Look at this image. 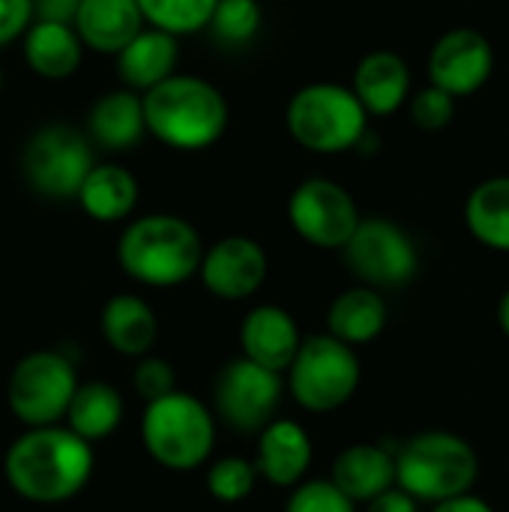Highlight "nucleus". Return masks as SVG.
I'll list each match as a JSON object with an SVG mask.
<instances>
[{
  "instance_id": "nucleus-27",
  "label": "nucleus",
  "mask_w": 509,
  "mask_h": 512,
  "mask_svg": "<svg viewBox=\"0 0 509 512\" xmlns=\"http://www.w3.org/2000/svg\"><path fill=\"white\" fill-rule=\"evenodd\" d=\"M63 420H66V429H72L87 444L105 441L108 435L117 432L123 420V396L111 384H102V381L78 384Z\"/></svg>"
},
{
  "instance_id": "nucleus-23",
  "label": "nucleus",
  "mask_w": 509,
  "mask_h": 512,
  "mask_svg": "<svg viewBox=\"0 0 509 512\" xmlns=\"http://www.w3.org/2000/svg\"><path fill=\"white\" fill-rule=\"evenodd\" d=\"M102 336L123 357H144L156 345V312L135 294H117L102 309Z\"/></svg>"
},
{
  "instance_id": "nucleus-6",
  "label": "nucleus",
  "mask_w": 509,
  "mask_h": 512,
  "mask_svg": "<svg viewBox=\"0 0 509 512\" xmlns=\"http://www.w3.org/2000/svg\"><path fill=\"white\" fill-rule=\"evenodd\" d=\"M477 453L453 432H423L396 453V483L414 501H447L471 492Z\"/></svg>"
},
{
  "instance_id": "nucleus-24",
  "label": "nucleus",
  "mask_w": 509,
  "mask_h": 512,
  "mask_svg": "<svg viewBox=\"0 0 509 512\" xmlns=\"http://www.w3.org/2000/svg\"><path fill=\"white\" fill-rule=\"evenodd\" d=\"M75 201L96 222H120L138 204V180L123 165H93Z\"/></svg>"
},
{
  "instance_id": "nucleus-22",
  "label": "nucleus",
  "mask_w": 509,
  "mask_h": 512,
  "mask_svg": "<svg viewBox=\"0 0 509 512\" xmlns=\"http://www.w3.org/2000/svg\"><path fill=\"white\" fill-rule=\"evenodd\" d=\"M144 108L135 90H108L87 114V138L105 150H129L144 135Z\"/></svg>"
},
{
  "instance_id": "nucleus-7",
  "label": "nucleus",
  "mask_w": 509,
  "mask_h": 512,
  "mask_svg": "<svg viewBox=\"0 0 509 512\" xmlns=\"http://www.w3.org/2000/svg\"><path fill=\"white\" fill-rule=\"evenodd\" d=\"M288 372L297 405L315 414L342 408L360 384V360L354 348L330 333L303 339Z\"/></svg>"
},
{
  "instance_id": "nucleus-26",
  "label": "nucleus",
  "mask_w": 509,
  "mask_h": 512,
  "mask_svg": "<svg viewBox=\"0 0 509 512\" xmlns=\"http://www.w3.org/2000/svg\"><path fill=\"white\" fill-rule=\"evenodd\" d=\"M471 237L495 252H509V174L477 183L465 201Z\"/></svg>"
},
{
  "instance_id": "nucleus-39",
  "label": "nucleus",
  "mask_w": 509,
  "mask_h": 512,
  "mask_svg": "<svg viewBox=\"0 0 509 512\" xmlns=\"http://www.w3.org/2000/svg\"><path fill=\"white\" fill-rule=\"evenodd\" d=\"M0 84H3V72H0Z\"/></svg>"
},
{
  "instance_id": "nucleus-1",
  "label": "nucleus",
  "mask_w": 509,
  "mask_h": 512,
  "mask_svg": "<svg viewBox=\"0 0 509 512\" xmlns=\"http://www.w3.org/2000/svg\"><path fill=\"white\" fill-rule=\"evenodd\" d=\"M3 474L24 501L63 504L93 477V444L60 423L27 429L6 450Z\"/></svg>"
},
{
  "instance_id": "nucleus-11",
  "label": "nucleus",
  "mask_w": 509,
  "mask_h": 512,
  "mask_svg": "<svg viewBox=\"0 0 509 512\" xmlns=\"http://www.w3.org/2000/svg\"><path fill=\"white\" fill-rule=\"evenodd\" d=\"M288 219L306 243L318 249H342L360 225V210L342 183L309 177L291 192Z\"/></svg>"
},
{
  "instance_id": "nucleus-30",
  "label": "nucleus",
  "mask_w": 509,
  "mask_h": 512,
  "mask_svg": "<svg viewBox=\"0 0 509 512\" xmlns=\"http://www.w3.org/2000/svg\"><path fill=\"white\" fill-rule=\"evenodd\" d=\"M258 483V471L252 462L240 459V456H225L216 459L207 471V492L222 501V504H240L252 495Z\"/></svg>"
},
{
  "instance_id": "nucleus-38",
  "label": "nucleus",
  "mask_w": 509,
  "mask_h": 512,
  "mask_svg": "<svg viewBox=\"0 0 509 512\" xmlns=\"http://www.w3.org/2000/svg\"><path fill=\"white\" fill-rule=\"evenodd\" d=\"M498 321H501V327H504V333L509 336V291L501 297V306H498Z\"/></svg>"
},
{
  "instance_id": "nucleus-16",
  "label": "nucleus",
  "mask_w": 509,
  "mask_h": 512,
  "mask_svg": "<svg viewBox=\"0 0 509 512\" xmlns=\"http://www.w3.org/2000/svg\"><path fill=\"white\" fill-rule=\"evenodd\" d=\"M300 342L303 339H300L297 321L282 306H258L246 315L240 327L243 357L276 375H282L291 366Z\"/></svg>"
},
{
  "instance_id": "nucleus-35",
  "label": "nucleus",
  "mask_w": 509,
  "mask_h": 512,
  "mask_svg": "<svg viewBox=\"0 0 509 512\" xmlns=\"http://www.w3.org/2000/svg\"><path fill=\"white\" fill-rule=\"evenodd\" d=\"M81 0H30L33 6V21H60L72 24Z\"/></svg>"
},
{
  "instance_id": "nucleus-25",
  "label": "nucleus",
  "mask_w": 509,
  "mask_h": 512,
  "mask_svg": "<svg viewBox=\"0 0 509 512\" xmlns=\"http://www.w3.org/2000/svg\"><path fill=\"white\" fill-rule=\"evenodd\" d=\"M387 327V303L375 288H351L330 303L327 330L345 345H366L378 339Z\"/></svg>"
},
{
  "instance_id": "nucleus-29",
  "label": "nucleus",
  "mask_w": 509,
  "mask_h": 512,
  "mask_svg": "<svg viewBox=\"0 0 509 512\" xmlns=\"http://www.w3.org/2000/svg\"><path fill=\"white\" fill-rule=\"evenodd\" d=\"M264 9L258 0H219L207 30L222 42V45H246L255 39L261 30Z\"/></svg>"
},
{
  "instance_id": "nucleus-19",
  "label": "nucleus",
  "mask_w": 509,
  "mask_h": 512,
  "mask_svg": "<svg viewBox=\"0 0 509 512\" xmlns=\"http://www.w3.org/2000/svg\"><path fill=\"white\" fill-rule=\"evenodd\" d=\"M72 27L84 48L117 54L144 27V15L135 0H81Z\"/></svg>"
},
{
  "instance_id": "nucleus-9",
  "label": "nucleus",
  "mask_w": 509,
  "mask_h": 512,
  "mask_svg": "<svg viewBox=\"0 0 509 512\" xmlns=\"http://www.w3.org/2000/svg\"><path fill=\"white\" fill-rule=\"evenodd\" d=\"M93 144L84 132L51 123L33 132L24 147V177L27 183L54 201H69L78 195L84 177L93 168Z\"/></svg>"
},
{
  "instance_id": "nucleus-3",
  "label": "nucleus",
  "mask_w": 509,
  "mask_h": 512,
  "mask_svg": "<svg viewBox=\"0 0 509 512\" xmlns=\"http://www.w3.org/2000/svg\"><path fill=\"white\" fill-rule=\"evenodd\" d=\"M201 234L174 213H150L126 225L117 240V261L126 276L150 288L189 282L201 267Z\"/></svg>"
},
{
  "instance_id": "nucleus-8",
  "label": "nucleus",
  "mask_w": 509,
  "mask_h": 512,
  "mask_svg": "<svg viewBox=\"0 0 509 512\" xmlns=\"http://www.w3.org/2000/svg\"><path fill=\"white\" fill-rule=\"evenodd\" d=\"M78 390L75 366L60 351H33L21 357L9 375V411L27 429L57 426Z\"/></svg>"
},
{
  "instance_id": "nucleus-12",
  "label": "nucleus",
  "mask_w": 509,
  "mask_h": 512,
  "mask_svg": "<svg viewBox=\"0 0 509 512\" xmlns=\"http://www.w3.org/2000/svg\"><path fill=\"white\" fill-rule=\"evenodd\" d=\"M279 399H282V375L261 369L246 357L231 360L219 372L213 390L219 417L237 432H261L273 420Z\"/></svg>"
},
{
  "instance_id": "nucleus-21",
  "label": "nucleus",
  "mask_w": 509,
  "mask_h": 512,
  "mask_svg": "<svg viewBox=\"0 0 509 512\" xmlns=\"http://www.w3.org/2000/svg\"><path fill=\"white\" fill-rule=\"evenodd\" d=\"M27 66L48 81H63L78 72L84 45L72 24L60 21H33L21 36Z\"/></svg>"
},
{
  "instance_id": "nucleus-13",
  "label": "nucleus",
  "mask_w": 509,
  "mask_h": 512,
  "mask_svg": "<svg viewBox=\"0 0 509 512\" xmlns=\"http://www.w3.org/2000/svg\"><path fill=\"white\" fill-rule=\"evenodd\" d=\"M426 69L429 84L459 102L489 84L495 75V48L486 33L474 27H453L435 39Z\"/></svg>"
},
{
  "instance_id": "nucleus-4",
  "label": "nucleus",
  "mask_w": 509,
  "mask_h": 512,
  "mask_svg": "<svg viewBox=\"0 0 509 512\" xmlns=\"http://www.w3.org/2000/svg\"><path fill=\"white\" fill-rule=\"evenodd\" d=\"M285 126L303 150L333 156L360 144V138L369 132V114L351 87L315 81L291 96L285 108Z\"/></svg>"
},
{
  "instance_id": "nucleus-17",
  "label": "nucleus",
  "mask_w": 509,
  "mask_h": 512,
  "mask_svg": "<svg viewBox=\"0 0 509 512\" xmlns=\"http://www.w3.org/2000/svg\"><path fill=\"white\" fill-rule=\"evenodd\" d=\"M255 471L273 486H297L312 465V441L294 420H270L258 438Z\"/></svg>"
},
{
  "instance_id": "nucleus-5",
  "label": "nucleus",
  "mask_w": 509,
  "mask_h": 512,
  "mask_svg": "<svg viewBox=\"0 0 509 512\" xmlns=\"http://www.w3.org/2000/svg\"><path fill=\"white\" fill-rule=\"evenodd\" d=\"M141 441L156 465L168 471H195L213 453L216 420L195 396L174 390L156 402H147L141 417Z\"/></svg>"
},
{
  "instance_id": "nucleus-37",
  "label": "nucleus",
  "mask_w": 509,
  "mask_h": 512,
  "mask_svg": "<svg viewBox=\"0 0 509 512\" xmlns=\"http://www.w3.org/2000/svg\"><path fill=\"white\" fill-rule=\"evenodd\" d=\"M432 512H495V510H492L483 498H477V495L465 492V495H456V498H447V501L435 504V510Z\"/></svg>"
},
{
  "instance_id": "nucleus-10",
  "label": "nucleus",
  "mask_w": 509,
  "mask_h": 512,
  "mask_svg": "<svg viewBox=\"0 0 509 512\" xmlns=\"http://www.w3.org/2000/svg\"><path fill=\"white\" fill-rule=\"evenodd\" d=\"M351 273L366 288H396L417 273V246L405 228L390 219H360L351 240L342 246Z\"/></svg>"
},
{
  "instance_id": "nucleus-34",
  "label": "nucleus",
  "mask_w": 509,
  "mask_h": 512,
  "mask_svg": "<svg viewBox=\"0 0 509 512\" xmlns=\"http://www.w3.org/2000/svg\"><path fill=\"white\" fill-rule=\"evenodd\" d=\"M33 24L30 0H0V48L12 45Z\"/></svg>"
},
{
  "instance_id": "nucleus-15",
  "label": "nucleus",
  "mask_w": 509,
  "mask_h": 512,
  "mask_svg": "<svg viewBox=\"0 0 509 512\" xmlns=\"http://www.w3.org/2000/svg\"><path fill=\"white\" fill-rule=\"evenodd\" d=\"M351 90L369 117H390L402 105H408L411 66L396 51H387V48L369 51L354 69Z\"/></svg>"
},
{
  "instance_id": "nucleus-28",
  "label": "nucleus",
  "mask_w": 509,
  "mask_h": 512,
  "mask_svg": "<svg viewBox=\"0 0 509 512\" xmlns=\"http://www.w3.org/2000/svg\"><path fill=\"white\" fill-rule=\"evenodd\" d=\"M135 3L147 27L165 30L171 36H186V33L207 30L219 0H135Z\"/></svg>"
},
{
  "instance_id": "nucleus-32",
  "label": "nucleus",
  "mask_w": 509,
  "mask_h": 512,
  "mask_svg": "<svg viewBox=\"0 0 509 512\" xmlns=\"http://www.w3.org/2000/svg\"><path fill=\"white\" fill-rule=\"evenodd\" d=\"M285 512H354V501L345 498L330 480H315L294 489Z\"/></svg>"
},
{
  "instance_id": "nucleus-31",
  "label": "nucleus",
  "mask_w": 509,
  "mask_h": 512,
  "mask_svg": "<svg viewBox=\"0 0 509 512\" xmlns=\"http://www.w3.org/2000/svg\"><path fill=\"white\" fill-rule=\"evenodd\" d=\"M408 111H411V123L423 132H441L453 123L456 117V99L432 84L411 90L408 96Z\"/></svg>"
},
{
  "instance_id": "nucleus-14",
  "label": "nucleus",
  "mask_w": 509,
  "mask_h": 512,
  "mask_svg": "<svg viewBox=\"0 0 509 512\" xmlns=\"http://www.w3.org/2000/svg\"><path fill=\"white\" fill-rule=\"evenodd\" d=\"M267 267L264 246L252 237L234 234L204 249L198 276L216 300L240 303L264 285Z\"/></svg>"
},
{
  "instance_id": "nucleus-18",
  "label": "nucleus",
  "mask_w": 509,
  "mask_h": 512,
  "mask_svg": "<svg viewBox=\"0 0 509 512\" xmlns=\"http://www.w3.org/2000/svg\"><path fill=\"white\" fill-rule=\"evenodd\" d=\"M114 57H117V75L126 84V90L147 93L174 75L180 60V45L177 36L165 30L141 27Z\"/></svg>"
},
{
  "instance_id": "nucleus-20",
  "label": "nucleus",
  "mask_w": 509,
  "mask_h": 512,
  "mask_svg": "<svg viewBox=\"0 0 509 512\" xmlns=\"http://www.w3.org/2000/svg\"><path fill=\"white\" fill-rule=\"evenodd\" d=\"M330 483L354 504L357 501L369 504L372 498L396 486V456L375 444L348 447L345 453L336 456Z\"/></svg>"
},
{
  "instance_id": "nucleus-2",
  "label": "nucleus",
  "mask_w": 509,
  "mask_h": 512,
  "mask_svg": "<svg viewBox=\"0 0 509 512\" xmlns=\"http://www.w3.org/2000/svg\"><path fill=\"white\" fill-rule=\"evenodd\" d=\"M144 129L171 150H207L228 129V102L216 84L174 72L141 96Z\"/></svg>"
},
{
  "instance_id": "nucleus-36",
  "label": "nucleus",
  "mask_w": 509,
  "mask_h": 512,
  "mask_svg": "<svg viewBox=\"0 0 509 512\" xmlns=\"http://www.w3.org/2000/svg\"><path fill=\"white\" fill-rule=\"evenodd\" d=\"M369 512H417V501L402 489H387L369 501Z\"/></svg>"
},
{
  "instance_id": "nucleus-33",
  "label": "nucleus",
  "mask_w": 509,
  "mask_h": 512,
  "mask_svg": "<svg viewBox=\"0 0 509 512\" xmlns=\"http://www.w3.org/2000/svg\"><path fill=\"white\" fill-rule=\"evenodd\" d=\"M132 387L144 402H156L168 393H174V366L162 357H138V366L132 372Z\"/></svg>"
}]
</instances>
